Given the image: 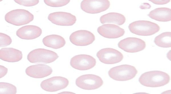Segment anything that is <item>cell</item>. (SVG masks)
Listing matches in <instances>:
<instances>
[{
	"label": "cell",
	"mask_w": 171,
	"mask_h": 94,
	"mask_svg": "<svg viewBox=\"0 0 171 94\" xmlns=\"http://www.w3.org/2000/svg\"><path fill=\"white\" fill-rule=\"evenodd\" d=\"M42 41L45 46L56 49L62 47L66 44L64 39L56 34L47 36L43 39Z\"/></svg>",
	"instance_id": "cell-19"
},
{
	"label": "cell",
	"mask_w": 171,
	"mask_h": 94,
	"mask_svg": "<svg viewBox=\"0 0 171 94\" xmlns=\"http://www.w3.org/2000/svg\"><path fill=\"white\" fill-rule=\"evenodd\" d=\"M58 57L57 54L54 52L39 48L30 52L27 56V59L31 63L43 62L48 64L54 61Z\"/></svg>",
	"instance_id": "cell-5"
},
{
	"label": "cell",
	"mask_w": 171,
	"mask_h": 94,
	"mask_svg": "<svg viewBox=\"0 0 171 94\" xmlns=\"http://www.w3.org/2000/svg\"><path fill=\"white\" fill-rule=\"evenodd\" d=\"M118 47L124 51L129 53H135L144 50L145 42L142 40L135 37H128L120 41Z\"/></svg>",
	"instance_id": "cell-9"
},
{
	"label": "cell",
	"mask_w": 171,
	"mask_h": 94,
	"mask_svg": "<svg viewBox=\"0 0 171 94\" xmlns=\"http://www.w3.org/2000/svg\"><path fill=\"white\" fill-rule=\"evenodd\" d=\"M0 67V77L1 78L5 76L7 73L8 69L4 66L1 65Z\"/></svg>",
	"instance_id": "cell-27"
},
{
	"label": "cell",
	"mask_w": 171,
	"mask_h": 94,
	"mask_svg": "<svg viewBox=\"0 0 171 94\" xmlns=\"http://www.w3.org/2000/svg\"><path fill=\"white\" fill-rule=\"evenodd\" d=\"M14 1L19 4L27 7L34 6L37 4L39 2V0H15Z\"/></svg>",
	"instance_id": "cell-25"
},
{
	"label": "cell",
	"mask_w": 171,
	"mask_h": 94,
	"mask_svg": "<svg viewBox=\"0 0 171 94\" xmlns=\"http://www.w3.org/2000/svg\"><path fill=\"white\" fill-rule=\"evenodd\" d=\"M69 39L73 44L77 46H84L92 44L95 40L94 35L85 30H78L70 35Z\"/></svg>",
	"instance_id": "cell-12"
},
{
	"label": "cell",
	"mask_w": 171,
	"mask_h": 94,
	"mask_svg": "<svg viewBox=\"0 0 171 94\" xmlns=\"http://www.w3.org/2000/svg\"><path fill=\"white\" fill-rule=\"evenodd\" d=\"M110 6L108 0H84L81 3V9L86 13L96 14L105 11Z\"/></svg>",
	"instance_id": "cell-7"
},
{
	"label": "cell",
	"mask_w": 171,
	"mask_h": 94,
	"mask_svg": "<svg viewBox=\"0 0 171 94\" xmlns=\"http://www.w3.org/2000/svg\"><path fill=\"white\" fill-rule=\"evenodd\" d=\"M171 32H163L156 37L154 40L155 44L162 48H167L171 47Z\"/></svg>",
	"instance_id": "cell-21"
},
{
	"label": "cell",
	"mask_w": 171,
	"mask_h": 94,
	"mask_svg": "<svg viewBox=\"0 0 171 94\" xmlns=\"http://www.w3.org/2000/svg\"><path fill=\"white\" fill-rule=\"evenodd\" d=\"M126 21V18L123 15L117 13L111 12L101 16L100 21L102 24L112 23L121 25Z\"/></svg>",
	"instance_id": "cell-20"
},
{
	"label": "cell",
	"mask_w": 171,
	"mask_h": 94,
	"mask_svg": "<svg viewBox=\"0 0 171 94\" xmlns=\"http://www.w3.org/2000/svg\"><path fill=\"white\" fill-rule=\"evenodd\" d=\"M96 56L101 62L106 64H114L121 62L123 58V54L119 51L111 48L101 49Z\"/></svg>",
	"instance_id": "cell-8"
},
{
	"label": "cell",
	"mask_w": 171,
	"mask_h": 94,
	"mask_svg": "<svg viewBox=\"0 0 171 94\" xmlns=\"http://www.w3.org/2000/svg\"><path fill=\"white\" fill-rule=\"evenodd\" d=\"M52 72V70L50 66L42 64L30 66L25 70L27 75L36 78H41L47 77L50 75Z\"/></svg>",
	"instance_id": "cell-15"
},
{
	"label": "cell",
	"mask_w": 171,
	"mask_h": 94,
	"mask_svg": "<svg viewBox=\"0 0 171 94\" xmlns=\"http://www.w3.org/2000/svg\"><path fill=\"white\" fill-rule=\"evenodd\" d=\"M17 92L16 87L12 84L6 83H0V93L15 94Z\"/></svg>",
	"instance_id": "cell-22"
},
{
	"label": "cell",
	"mask_w": 171,
	"mask_h": 94,
	"mask_svg": "<svg viewBox=\"0 0 171 94\" xmlns=\"http://www.w3.org/2000/svg\"><path fill=\"white\" fill-rule=\"evenodd\" d=\"M138 73L134 66L124 64L116 66L110 69L108 72L109 76L117 81H125L133 78Z\"/></svg>",
	"instance_id": "cell-3"
},
{
	"label": "cell",
	"mask_w": 171,
	"mask_h": 94,
	"mask_svg": "<svg viewBox=\"0 0 171 94\" xmlns=\"http://www.w3.org/2000/svg\"><path fill=\"white\" fill-rule=\"evenodd\" d=\"M170 80V77L168 74L158 70L145 72L139 79V82L143 86L152 87L164 86L168 83Z\"/></svg>",
	"instance_id": "cell-1"
},
{
	"label": "cell",
	"mask_w": 171,
	"mask_h": 94,
	"mask_svg": "<svg viewBox=\"0 0 171 94\" xmlns=\"http://www.w3.org/2000/svg\"><path fill=\"white\" fill-rule=\"evenodd\" d=\"M98 32L103 37L108 38H116L121 37L125 33V30L114 24H105L99 27Z\"/></svg>",
	"instance_id": "cell-14"
},
{
	"label": "cell",
	"mask_w": 171,
	"mask_h": 94,
	"mask_svg": "<svg viewBox=\"0 0 171 94\" xmlns=\"http://www.w3.org/2000/svg\"><path fill=\"white\" fill-rule=\"evenodd\" d=\"M154 4L157 5H164L170 2V0H149Z\"/></svg>",
	"instance_id": "cell-26"
},
{
	"label": "cell",
	"mask_w": 171,
	"mask_h": 94,
	"mask_svg": "<svg viewBox=\"0 0 171 94\" xmlns=\"http://www.w3.org/2000/svg\"><path fill=\"white\" fill-rule=\"evenodd\" d=\"M34 18L32 14L27 10L21 9L12 10L7 13L5 16L7 22L17 26L27 24L32 21Z\"/></svg>",
	"instance_id": "cell-4"
},
{
	"label": "cell",
	"mask_w": 171,
	"mask_h": 94,
	"mask_svg": "<svg viewBox=\"0 0 171 94\" xmlns=\"http://www.w3.org/2000/svg\"><path fill=\"white\" fill-rule=\"evenodd\" d=\"M12 42L11 38L5 34L0 33V47H5L10 45Z\"/></svg>",
	"instance_id": "cell-24"
},
{
	"label": "cell",
	"mask_w": 171,
	"mask_h": 94,
	"mask_svg": "<svg viewBox=\"0 0 171 94\" xmlns=\"http://www.w3.org/2000/svg\"><path fill=\"white\" fill-rule=\"evenodd\" d=\"M42 29L39 27L33 25H27L19 29L16 31L17 35L19 38L29 40L35 39L40 36Z\"/></svg>",
	"instance_id": "cell-16"
},
{
	"label": "cell",
	"mask_w": 171,
	"mask_h": 94,
	"mask_svg": "<svg viewBox=\"0 0 171 94\" xmlns=\"http://www.w3.org/2000/svg\"><path fill=\"white\" fill-rule=\"evenodd\" d=\"M69 81L67 78L61 76H54L43 81L40 84L44 90L50 92H55L66 88Z\"/></svg>",
	"instance_id": "cell-11"
},
{
	"label": "cell",
	"mask_w": 171,
	"mask_h": 94,
	"mask_svg": "<svg viewBox=\"0 0 171 94\" xmlns=\"http://www.w3.org/2000/svg\"><path fill=\"white\" fill-rule=\"evenodd\" d=\"M148 15L151 19L162 22L171 20V9L166 7L156 8L150 11Z\"/></svg>",
	"instance_id": "cell-18"
},
{
	"label": "cell",
	"mask_w": 171,
	"mask_h": 94,
	"mask_svg": "<svg viewBox=\"0 0 171 94\" xmlns=\"http://www.w3.org/2000/svg\"><path fill=\"white\" fill-rule=\"evenodd\" d=\"M22 56L21 51L13 48H3L0 50V58L5 61L18 62L22 59Z\"/></svg>",
	"instance_id": "cell-17"
},
{
	"label": "cell",
	"mask_w": 171,
	"mask_h": 94,
	"mask_svg": "<svg viewBox=\"0 0 171 94\" xmlns=\"http://www.w3.org/2000/svg\"><path fill=\"white\" fill-rule=\"evenodd\" d=\"M44 2L47 5L53 7H58L64 6L68 3L70 0H44Z\"/></svg>",
	"instance_id": "cell-23"
},
{
	"label": "cell",
	"mask_w": 171,
	"mask_h": 94,
	"mask_svg": "<svg viewBox=\"0 0 171 94\" xmlns=\"http://www.w3.org/2000/svg\"><path fill=\"white\" fill-rule=\"evenodd\" d=\"M95 59L88 55L82 54L77 55L72 58L70 64L73 68L80 70L90 69L96 64Z\"/></svg>",
	"instance_id": "cell-10"
},
{
	"label": "cell",
	"mask_w": 171,
	"mask_h": 94,
	"mask_svg": "<svg viewBox=\"0 0 171 94\" xmlns=\"http://www.w3.org/2000/svg\"><path fill=\"white\" fill-rule=\"evenodd\" d=\"M48 19L52 23L58 25L70 26L76 21V17L70 13L64 12H56L50 13Z\"/></svg>",
	"instance_id": "cell-13"
},
{
	"label": "cell",
	"mask_w": 171,
	"mask_h": 94,
	"mask_svg": "<svg viewBox=\"0 0 171 94\" xmlns=\"http://www.w3.org/2000/svg\"><path fill=\"white\" fill-rule=\"evenodd\" d=\"M128 28L132 33L141 36H148L158 32L160 27L157 24L147 21L139 20L129 24Z\"/></svg>",
	"instance_id": "cell-2"
},
{
	"label": "cell",
	"mask_w": 171,
	"mask_h": 94,
	"mask_svg": "<svg viewBox=\"0 0 171 94\" xmlns=\"http://www.w3.org/2000/svg\"><path fill=\"white\" fill-rule=\"evenodd\" d=\"M103 84V80L100 77L92 74L82 75L76 80V84L78 87L86 90L96 89L101 87Z\"/></svg>",
	"instance_id": "cell-6"
}]
</instances>
